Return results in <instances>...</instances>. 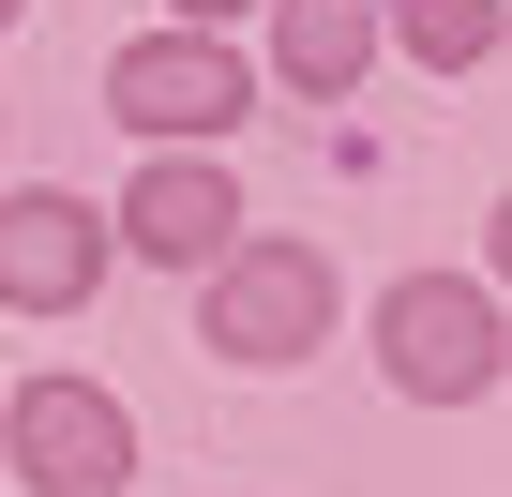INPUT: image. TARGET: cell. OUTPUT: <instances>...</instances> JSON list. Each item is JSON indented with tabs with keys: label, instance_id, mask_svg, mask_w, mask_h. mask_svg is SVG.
<instances>
[{
	"label": "cell",
	"instance_id": "obj_1",
	"mask_svg": "<svg viewBox=\"0 0 512 497\" xmlns=\"http://www.w3.org/2000/svg\"><path fill=\"white\" fill-rule=\"evenodd\" d=\"M377 362H392L422 407H467V392H497V302H482L467 272H407V287L377 302Z\"/></svg>",
	"mask_w": 512,
	"mask_h": 497
},
{
	"label": "cell",
	"instance_id": "obj_2",
	"mask_svg": "<svg viewBox=\"0 0 512 497\" xmlns=\"http://www.w3.org/2000/svg\"><path fill=\"white\" fill-rule=\"evenodd\" d=\"M332 332V272L302 241H256V257H211V347L226 362H302Z\"/></svg>",
	"mask_w": 512,
	"mask_h": 497
},
{
	"label": "cell",
	"instance_id": "obj_3",
	"mask_svg": "<svg viewBox=\"0 0 512 497\" xmlns=\"http://www.w3.org/2000/svg\"><path fill=\"white\" fill-rule=\"evenodd\" d=\"M16 467H31L46 497H121V482H136V422H121V392H91V377H31V392H16Z\"/></svg>",
	"mask_w": 512,
	"mask_h": 497
},
{
	"label": "cell",
	"instance_id": "obj_4",
	"mask_svg": "<svg viewBox=\"0 0 512 497\" xmlns=\"http://www.w3.org/2000/svg\"><path fill=\"white\" fill-rule=\"evenodd\" d=\"M106 287V211H76V196H0V302L16 317H76Z\"/></svg>",
	"mask_w": 512,
	"mask_h": 497
},
{
	"label": "cell",
	"instance_id": "obj_5",
	"mask_svg": "<svg viewBox=\"0 0 512 497\" xmlns=\"http://www.w3.org/2000/svg\"><path fill=\"white\" fill-rule=\"evenodd\" d=\"M256 106V76L211 46V31H151V46H121V121L136 136H226Z\"/></svg>",
	"mask_w": 512,
	"mask_h": 497
},
{
	"label": "cell",
	"instance_id": "obj_6",
	"mask_svg": "<svg viewBox=\"0 0 512 497\" xmlns=\"http://www.w3.org/2000/svg\"><path fill=\"white\" fill-rule=\"evenodd\" d=\"M121 226H136V257H166V272H211V257H226V226H241V196H226L211 166H151Z\"/></svg>",
	"mask_w": 512,
	"mask_h": 497
},
{
	"label": "cell",
	"instance_id": "obj_7",
	"mask_svg": "<svg viewBox=\"0 0 512 497\" xmlns=\"http://www.w3.org/2000/svg\"><path fill=\"white\" fill-rule=\"evenodd\" d=\"M272 61H287V91H347L377 61V0H287V16H272Z\"/></svg>",
	"mask_w": 512,
	"mask_h": 497
},
{
	"label": "cell",
	"instance_id": "obj_8",
	"mask_svg": "<svg viewBox=\"0 0 512 497\" xmlns=\"http://www.w3.org/2000/svg\"><path fill=\"white\" fill-rule=\"evenodd\" d=\"M392 31H407V61H437V76H467V61L497 46V0H392Z\"/></svg>",
	"mask_w": 512,
	"mask_h": 497
},
{
	"label": "cell",
	"instance_id": "obj_9",
	"mask_svg": "<svg viewBox=\"0 0 512 497\" xmlns=\"http://www.w3.org/2000/svg\"><path fill=\"white\" fill-rule=\"evenodd\" d=\"M181 16H196V31H211V16H241V0H181Z\"/></svg>",
	"mask_w": 512,
	"mask_h": 497
},
{
	"label": "cell",
	"instance_id": "obj_10",
	"mask_svg": "<svg viewBox=\"0 0 512 497\" xmlns=\"http://www.w3.org/2000/svg\"><path fill=\"white\" fill-rule=\"evenodd\" d=\"M0 16H16V0H0Z\"/></svg>",
	"mask_w": 512,
	"mask_h": 497
}]
</instances>
